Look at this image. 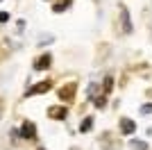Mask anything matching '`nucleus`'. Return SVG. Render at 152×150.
<instances>
[{"label":"nucleus","mask_w":152,"mask_h":150,"mask_svg":"<svg viewBox=\"0 0 152 150\" xmlns=\"http://www.w3.org/2000/svg\"><path fill=\"white\" fill-rule=\"evenodd\" d=\"M50 87H52V82H50V80L39 82V84H34V87H30V89L25 91V98H32V96H41V93H45V91H50Z\"/></svg>","instance_id":"obj_1"},{"label":"nucleus","mask_w":152,"mask_h":150,"mask_svg":"<svg viewBox=\"0 0 152 150\" xmlns=\"http://www.w3.org/2000/svg\"><path fill=\"white\" fill-rule=\"evenodd\" d=\"M75 89H77V84H75V82H68V84H66V87H61V89H59V98H61V100H66V102H70V100H73V98H75Z\"/></svg>","instance_id":"obj_3"},{"label":"nucleus","mask_w":152,"mask_h":150,"mask_svg":"<svg viewBox=\"0 0 152 150\" xmlns=\"http://www.w3.org/2000/svg\"><path fill=\"white\" fill-rule=\"evenodd\" d=\"M141 114H143V116H150L152 114V102H145V105L141 107Z\"/></svg>","instance_id":"obj_13"},{"label":"nucleus","mask_w":152,"mask_h":150,"mask_svg":"<svg viewBox=\"0 0 152 150\" xmlns=\"http://www.w3.org/2000/svg\"><path fill=\"white\" fill-rule=\"evenodd\" d=\"M121 21H123V30L127 32V34H132V21H129V12H127V7L121 5Z\"/></svg>","instance_id":"obj_7"},{"label":"nucleus","mask_w":152,"mask_h":150,"mask_svg":"<svg viewBox=\"0 0 152 150\" xmlns=\"http://www.w3.org/2000/svg\"><path fill=\"white\" fill-rule=\"evenodd\" d=\"M20 137L23 139H37V127H34L32 121H25L20 125Z\"/></svg>","instance_id":"obj_6"},{"label":"nucleus","mask_w":152,"mask_h":150,"mask_svg":"<svg viewBox=\"0 0 152 150\" xmlns=\"http://www.w3.org/2000/svg\"><path fill=\"white\" fill-rule=\"evenodd\" d=\"M73 150H75V148H73Z\"/></svg>","instance_id":"obj_15"},{"label":"nucleus","mask_w":152,"mask_h":150,"mask_svg":"<svg viewBox=\"0 0 152 150\" xmlns=\"http://www.w3.org/2000/svg\"><path fill=\"white\" fill-rule=\"evenodd\" d=\"M118 130L123 132V134H134L136 132V121H132V118H127V116H121L118 118Z\"/></svg>","instance_id":"obj_2"},{"label":"nucleus","mask_w":152,"mask_h":150,"mask_svg":"<svg viewBox=\"0 0 152 150\" xmlns=\"http://www.w3.org/2000/svg\"><path fill=\"white\" fill-rule=\"evenodd\" d=\"M111 89H114V77L107 75L104 82H102V93H104V96H111Z\"/></svg>","instance_id":"obj_8"},{"label":"nucleus","mask_w":152,"mask_h":150,"mask_svg":"<svg viewBox=\"0 0 152 150\" xmlns=\"http://www.w3.org/2000/svg\"><path fill=\"white\" fill-rule=\"evenodd\" d=\"M95 96H98V84H95V82H91V84H89V93H86V98L93 100Z\"/></svg>","instance_id":"obj_11"},{"label":"nucleus","mask_w":152,"mask_h":150,"mask_svg":"<svg viewBox=\"0 0 152 150\" xmlns=\"http://www.w3.org/2000/svg\"><path fill=\"white\" fill-rule=\"evenodd\" d=\"M50 64H52V55H39L37 59H34V71H45V68H50Z\"/></svg>","instance_id":"obj_5"},{"label":"nucleus","mask_w":152,"mask_h":150,"mask_svg":"<svg viewBox=\"0 0 152 150\" xmlns=\"http://www.w3.org/2000/svg\"><path fill=\"white\" fill-rule=\"evenodd\" d=\"M7 21H9V14H7V12H0V23H7Z\"/></svg>","instance_id":"obj_14"},{"label":"nucleus","mask_w":152,"mask_h":150,"mask_svg":"<svg viewBox=\"0 0 152 150\" xmlns=\"http://www.w3.org/2000/svg\"><path fill=\"white\" fill-rule=\"evenodd\" d=\"M48 116L55 118V121H64L66 116H68V109H66V105H55V107L48 109Z\"/></svg>","instance_id":"obj_4"},{"label":"nucleus","mask_w":152,"mask_h":150,"mask_svg":"<svg viewBox=\"0 0 152 150\" xmlns=\"http://www.w3.org/2000/svg\"><path fill=\"white\" fill-rule=\"evenodd\" d=\"M132 148H136V150H148V143H145V141H136V139H132Z\"/></svg>","instance_id":"obj_12"},{"label":"nucleus","mask_w":152,"mask_h":150,"mask_svg":"<svg viewBox=\"0 0 152 150\" xmlns=\"http://www.w3.org/2000/svg\"><path fill=\"white\" fill-rule=\"evenodd\" d=\"M70 2H73V0H59L57 5H52V12H55V14H61V12H66V9L70 7Z\"/></svg>","instance_id":"obj_9"},{"label":"nucleus","mask_w":152,"mask_h":150,"mask_svg":"<svg viewBox=\"0 0 152 150\" xmlns=\"http://www.w3.org/2000/svg\"><path fill=\"white\" fill-rule=\"evenodd\" d=\"M91 127H93V116H86V118L80 123V132L86 134V132H91Z\"/></svg>","instance_id":"obj_10"}]
</instances>
